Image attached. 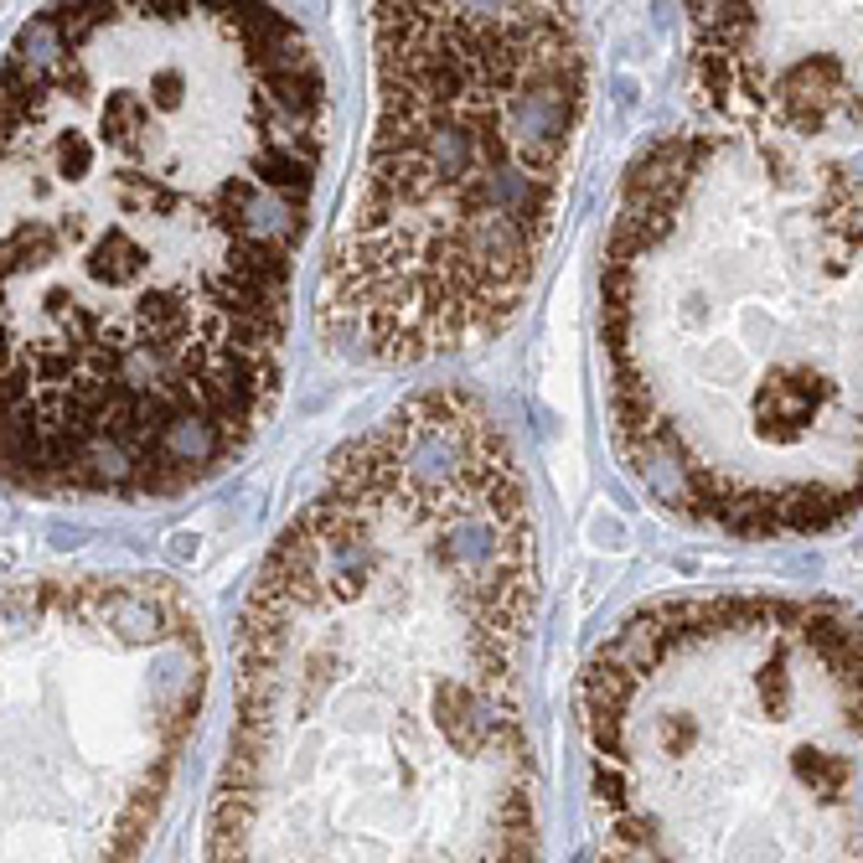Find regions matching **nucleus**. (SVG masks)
Masks as SVG:
<instances>
[{
    "label": "nucleus",
    "instance_id": "20e7f679",
    "mask_svg": "<svg viewBox=\"0 0 863 863\" xmlns=\"http://www.w3.org/2000/svg\"><path fill=\"white\" fill-rule=\"evenodd\" d=\"M373 140L321 259V331L368 368L487 347L533 295L590 114L564 6H378Z\"/></svg>",
    "mask_w": 863,
    "mask_h": 863
},
{
    "label": "nucleus",
    "instance_id": "f03ea898",
    "mask_svg": "<svg viewBox=\"0 0 863 863\" xmlns=\"http://www.w3.org/2000/svg\"><path fill=\"white\" fill-rule=\"evenodd\" d=\"M538 594L533 487L481 393L341 445L243 605L207 863H543Z\"/></svg>",
    "mask_w": 863,
    "mask_h": 863
},
{
    "label": "nucleus",
    "instance_id": "f257e3e1",
    "mask_svg": "<svg viewBox=\"0 0 863 863\" xmlns=\"http://www.w3.org/2000/svg\"><path fill=\"white\" fill-rule=\"evenodd\" d=\"M331 135L270 6H52L0 57V481L145 502L280 404Z\"/></svg>",
    "mask_w": 863,
    "mask_h": 863
},
{
    "label": "nucleus",
    "instance_id": "7ed1b4c3",
    "mask_svg": "<svg viewBox=\"0 0 863 863\" xmlns=\"http://www.w3.org/2000/svg\"><path fill=\"white\" fill-rule=\"evenodd\" d=\"M615 450L667 517L812 538L859 512V151L677 130L600 254Z\"/></svg>",
    "mask_w": 863,
    "mask_h": 863
},
{
    "label": "nucleus",
    "instance_id": "39448f33",
    "mask_svg": "<svg viewBox=\"0 0 863 863\" xmlns=\"http://www.w3.org/2000/svg\"><path fill=\"white\" fill-rule=\"evenodd\" d=\"M207 631L161 575L0 594V863H140L207 698Z\"/></svg>",
    "mask_w": 863,
    "mask_h": 863
},
{
    "label": "nucleus",
    "instance_id": "423d86ee",
    "mask_svg": "<svg viewBox=\"0 0 863 863\" xmlns=\"http://www.w3.org/2000/svg\"><path fill=\"white\" fill-rule=\"evenodd\" d=\"M688 88L719 130L859 151V6H693Z\"/></svg>",
    "mask_w": 863,
    "mask_h": 863
}]
</instances>
